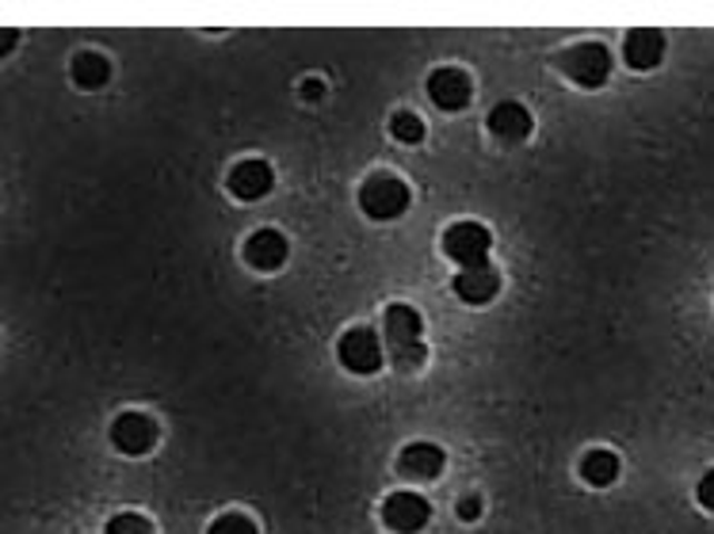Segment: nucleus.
<instances>
[{"label": "nucleus", "instance_id": "obj_4", "mask_svg": "<svg viewBox=\"0 0 714 534\" xmlns=\"http://www.w3.org/2000/svg\"><path fill=\"white\" fill-rule=\"evenodd\" d=\"M489 245H493V237H489V229L481 226V221H454L448 234H443V253H448L454 264H462V271L489 264Z\"/></svg>", "mask_w": 714, "mask_h": 534}, {"label": "nucleus", "instance_id": "obj_18", "mask_svg": "<svg viewBox=\"0 0 714 534\" xmlns=\"http://www.w3.org/2000/svg\"><path fill=\"white\" fill-rule=\"evenodd\" d=\"M104 534H154V523H149L141 512H119L111 523H107Z\"/></svg>", "mask_w": 714, "mask_h": 534}, {"label": "nucleus", "instance_id": "obj_2", "mask_svg": "<svg viewBox=\"0 0 714 534\" xmlns=\"http://www.w3.org/2000/svg\"><path fill=\"white\" fill-rule=\"evenodd\" d=\"M409 202H413V191H409V184L398 180V176H390V172H374L360 187V207L374 221L401 218V214L409 210Z\"/></svg>", "mask_w": 714, "mask_h": 534}, {"label": "nucleus", "instance_id": "obj_3", "mask_svg": "<svg viewBox=\"0 0 714 534\" xmlns=\"http://www.w3.org/2000/svg\"><path fill=\"white\" fill-rule=\"evenodd\" d=\"M561 73L581 88H600L612 77V50L604 42H577L561 53Z\"/></svg>", "mask_w": 714, "mask_h": 534}, {"label": "nucleus", "instance_id": "obj_1", "mask_svg": "<svg viewBox=\"0 0 714 534\" xmlns=\"http://www.w3.org/2000/svg\"><path fill=\"white\" fill-rule=\"evenodd\" d=\"M421 314L405 301H394L387 309V344H390V359L401 374H413L424 363L428 347L421 340Z\"/></svg>", "mask_w": 714, "mask_h": 534}, {"label": "nucleus", "instance_id": "obj_21", "mask_svg": "<svg viewBox=\"0 0 714 534\" xmlns=\"http://www.w3.org/2000/svg\"><path fill=\"white\" fill-rule=\"evenodd\" d=\"M481 515V496H467V501H459V520L475 523Z\"/></svg>", "mask_w": 714, "mask_h": 534}, {"label": "nucleus", "instance_id": "obj_14", "mask_svg": "<svg viewBox=\"0 0 714 534\" xmlns=\"http://www.w3.org/2000/svg\"><path fill=\"white\" fill-rule=\"evenodd\" d=\"M454 290H459L462 301H470V306H481V301L497 298V290H501V271H497L493 264L467 267V271L454 279Z\"/></svg>", "mask_w": 714, "mask_h": 534}, {"label": "nucleus", "instance_id": "obj_20", "mask_svg": "<svg viewBox=\"0 0 714 534\" xmlns=\"http://www.w3.org/2000/svg\"><path fill=\"white\" fill-rule=\"evenodd\" d=\"M695 501H700L707 512H714V469H707L700 481V488H695Z\"/></svg>", "mask_w": 714, "mask_h": 534}, {"label": "nucleus", "instance_id": "obj_8", "mask_svg": "<svg viewBox=\"0 0 714 534\" xmlns=\"http://www.w3.org/2000/svg\"><path fill=\"white\" fill-rule=\"evenodd\" d=\"M229 191L237 195V199H245V202H256V199H264L267 191H272V184H275V172H272V165L261 157H248V160H237L234 168H229Z\"/></svg>", "mask_w": 714, "mask_h": 534}, {"label": "nucleus", "instance_id": "obj_22", "mask_svg": "<svg viewBox=\"0 0 714 534\" xmlns=\"http://www.w3.org/2000/svg\"><path fill=\"white\" fill-rule=\"evenodd\" d=\"M321 92H325L321 80H306V85H302V96H310V100H321Z\"/></svg>", "mask_w": 714, "mask_h": 534}, {"label": "nucleus", "instance_id": "obj_17", "mask_svg": "<svg viewBox=\"0 0 714 534\" xmlns=\"http://www.w3.org/2000/svg\"><path fill=\"white\" fill-rule=\"evenodd\" d=\"M390 134H394L398 141H405V146H417V141L424 138V122H421V115H413V111H398L394 119H390Z\"/></svg>", "mask_w": 714, "mask_h": 534}, {"label": "nucleus", "instance_id": "obj_12", "mask_svg": "<svg viewBox=\"0 0 714 534\" xmlns=\"http://www.w3.org/2000/svg\"><path fill=\"white\" fill-rule=\"evenodd\" d=\"M623 58H627L630 69L646 73V69H654L657 61L665 58V34L654 31V27H638V31H630L627 42H623Z\"/></svg>", "mask_w": 714, "mask_h": 534}, {"label": "nucleus", "instance_id": "obj_15", "mask_svg": "<svg viewBox=\"0 0 714 534\" xmlns=\"http://www.w3.org/2000/svg\"><path fill=\"white\" fill-rule=\"evenodd\" d=\"M581 477L588 481V485H596V488L612 485V481L619 477V454L604 451V447L588 451L585 458H581Z\"/></svg>", "mask_w": 714, "mask_h": 534}, {"label": "nucleus", "instance_id": "obj_16", "mask_svg": "<svg viewBox=\"0 0 714 534\" xmlns=\"http://www.w3.org/2000/svg\"><path fill=\"white\" fill-rule=\"evenodd\" d=\"M107 77H111V61H107L104 53L85 50L74 58V80L80 88H88V92H92V88H104Z\"/></svg>", "mask_w": 714, "mask_h": 534}, {"label": "nucleus", "instance_id": "obj_6", "mask_svg": "<svg viewBox=\"0 0 714 534\" xmlns=\"http://www.w3.org/2000/svg\"><path fill=\"white\" fill-rule=\"evenodd\" d=\"M428 520H432V507L421 493H394L382 504V523L394 534H417Z\"/></svg>", "mask_w": 714, "mask_h": 534}, {"label": "nucleus", "instance_id": "obj_5", "mask_svg": "<svg viewBox=\"0 0 714 534\" xmlns=\"http://www.w3.org/2000/svg\"><path fill=\"white\" fill-rule=\"evenodd\" d=\"M336 355H341V363L352 374H379L382 359H387L379 336H374V328H368V325L348 328L341 336V344H336Z\"/></svg>", "mask_w": 714, "mask_h": 534}, {"label": "nucleus", "instance_id": "obj_13", "mask_svg": "<svg viewBox=\"0 0 714 534\" xmlns=\"http://www.w3.org/2000/svg\"><path fill=\"white\" fill-rule=\"evenodd\" d=\"M486 122H489V130H493L501 141H524L531 134V127H535L531 111L524 103H516V100L497 103L493 111H489Z\"/></svg>", "mask_w": 714, "mask_h": 534}, {"label": "nucleus", "instance_id": "obj_9", "mask_svg": "<svg viewBox=\"0 0 714 534\" xmlns=\"http://www.w3.org/2000/svg\"><path fill=\"white\" fill-rule=\"evenodd\" d=\"M428 96H432V103L440 111H462L470 103V96H475V85H470V77L462 69H436L428 77Z\"/></svg>", "mask_w": 714, "mask_h": 534}, {"label": "nucleus", "instance_id": "obj_10", "mask_svg": "<svg viewBox=\"0 0 714 534\" xmlns=\"http://www.w3.org/2000/svg\"><path fill=\"white\" fill-rule=\"evenodd\" d=\"M448 466V454L436 443H409L405 451L398 454V474L409 481H436Z\"/></svg>", "mask_w": 714, "mask_h": 534}, {"label": "nucleus", "instance_id": "obj_19", "mask_svg": "<svg viewBox=\"0 0 714 534\" xmlns=\"http://www.w3.org/2000/svg\"><path fill=\"white\" fill-rule=\"evenodd\" d=\"M207 534H261V531H256V523L248 520L245 512H226V515H218V520L211 523Z\"/></svg>", "mask_w": 714, "mask_h": 534}, {"label": "nucleus", "instance_id": "obj_7", "mask_svg": "<svg viewBox=\"0 0 714 534\" xmlns=\"http://www.w3.org/2000/svg\"><path fill=\"white\" fill-rule=\"evenodd\" d=\"M111 443L123 454H130V458L149 454L157 447V424L149 421L146 413H123L119 421L111 424Z\"/></svg>", "mask_w": 714, "mask_h": 534}, {"label": "nucleus", "instance_id": "obj_11", "mask_svg": "<svg viewBox=\"0 0 714 534\" xmlns=\"http://www.w3.org/2000/svg\"><path fill=\"white\" fill-rule=\"evenodd\" d=\"M291 256V245L280 229H256L253 237L245 240V260L256 267V271H275L283 267Z\"/></svg>", "mask_w": 714, "mask_h": 534}]
</instances>
